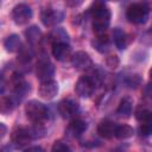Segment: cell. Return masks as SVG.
Segmentation results:
<instances>
[{"instance_id": "31", "label": "cell", "mask_w": 152, "mask_h": 152, "mask_svg": "<svg viewBox=\"0 0 152 152\" xmlns=\"http://www.w3.org/2000/svg\"><path fill=\"white\" fill-rule=\"evenodd\" d=\"M147 34H150V38H152V30L151 31H148V33Z\"/></svg>"}, {"instance_id": "2", "label": "cell", "mask_w": 152, "mask_h": 152, "mask_svg": "<svg viewBox=\"0 0 152 152\" xmlns=\"http://www.w3.org/2000/svg\"><path fill=\"white\" fill-rule=\"evenodd\" d=\"M25 114L28 120H31L34 124H42L49 114V110L46 106L37 100H31L25 104Z\"/></svg>"}, {"instance_id": "3", "label": "cell", "mask_w": 152, "mask_h": 152, "mask_svg": "<svg viewBox=\"0 0 152 152\" xmlns=\"http://www.w3.org/2000/svg\"><path fill=\"white\" fill-rule=\"evenodd\" d=\"M148 13L150 8L145 2H135L127 8L126 17L132 24H144L148 18Z\"/></svg>"}, {"instance_id": "33", "label": "cell", "mask_w": 152, "mask_h": 152, "mask_svg": "<svg viewBox=\"0 0 152 152\" xmlns=\"http://www.w3.org/2000/svg\"><path fill=\"white\" fill-rule=\"evenodd\" d=\"M109 1H118V0H109Z\"/></svg>"}, {"instance_id": "23", "label": "cell", "mask_w": 152, "mask_h": 152, "mask_svg": "<svg viewBox=\"0 0 152 152\" xmlns=\"http://www.w3.org/2000/svg\"><path fill=\"white\" fill-rule=\"evenodd\" d=\"M150 114H152V107L148 106V104H146V103L138 106V108L135 109V113H134V115H135V118H137L138 121L144 120V119L147 118Z\"/></svg>"}, {"instance_id": "14", "label": "cell", "mask_w": 152, "mask_h": 152, "mask_svg": "<svg viewBox=\"0 0 152 152\" xmlns=\"http://www.w3.org/2000/svg\"><path fill=\"white\" fill-rule=\"evenodd\" d=\"M87 129V122L83 121L82 119H77V118H74L71 119L70 124L68 125V128H66V132L70 137H74V138H78L81 137Z\"/></svg>"}, {"instance_id": "6", "label": "cell", "mask_w": 152, "mask_h": 152, "mask_svg": "<svg viewBox=\"0 0 152 152\" xmlns=\"http://www.w3.org/2000/svg\"><path fill=\"white\" fill-rule=\"evenodd\" d=\"M12 144L18 147V148H25L26 146H28L34 138L32 128H26V127H19L15 128L12 132Z\"/></svg>"}, {"instance_id": "15", "label": "cell", "mask_w": 152, "mask_h": 152, "mask_svg": "<svg viewBox=\"0 0 152 152\" xmlns=\"http://www.w3.org/2000/svg\"><path fill=\"white\" fill-rule=\"evenodd\" d=\"M116 127H118V125L115 122L109 121V120H103L97 126V133L100 137H102L104 139H112L115 137Z\"/></svg>"}, {"instance_id": "27", "label": "cell", "mask_w": 152, "mask_h": 152, "mask_svg": "<svg viewBox=\"0 0 152 152\" xmlns=\"http://www.w3.org/2000/svg\"><path fill=\"white\" fill-rule=\"evenodd\" d=\"M106 64H107L109 68H112V69L118 68V65H119V58H118V56H115V55L108 56V57L106 58Z\"/></svg>"}, {"instance_id": "13", "label": "cell", "mask_w": 152, "mask_h": 152, "mask_svg": "<svg viewBox=\"0 0 152 152\" xmlns=\"http://www.w3.org/2000/svg\"><path fill=\"white\" fill-rule=\"evenodd\" d=\"M52 55L59 62H66L71 59V48L68 43H55L52 44Z\"/></svg>"}, {"instance_id": "7", "label": "cell", "mask_w": 152, "mask_h": 152, "mask_svg": "<svg viewBox=\"0 0 152 152\" xmlns=\"http://www.w3.org/2000/svg\"><path fill=\"white\" fill-rule=\"evenodd\" d=\"M11 86H12V91L13 96L20 101L21 97H24L28 91H30V84L25 81V78L20 74H12L11 76Z\"/></svg>"}, {"instance_id": "16", "label": "cell", "mask_w": 152, "mask_h": 152, "mask_svg": "<svg viewBox=\"0 0 152 152\" xmlns=\"http://www.w3.org/2000/svg\"><path fill=\"white\" fill-rule=\"evenodd\" d=\"M113 38H114L115 45H116L120 50L126 49V48L129 45L131 40H132V37H131L129 34L125 33L124 31H121L120 28H115V30L113 31Z\"/></svg>"}, {"instance_id": "4", "label": "cell", "mask_w": 152, "mask_h": 152, "mask_svg": "<svg viewBox=\"0 0 152 152\" xmlns=\"http://www.w3.org/2000/svg\"><path fill=\"white\" fill-rule=\"evenodd\" d=\"M97 84H99V81L91 74L84 75L77 80L75 84V91L80 97H89L94 93Z\"/></svg>"}, {"instance_id": "9", "label": "cell", "mask_w": 152, "mask_h": 152, "mask_svg": "<svg viewBox=\"0 0 152 152\" xmlns=\"http://www.w3.org/2000/svg\"><path fill=\"white\" fill-rule=\"evenodd\" d=\"M58 113L63 119H74L78 113V103L72 99H64L57 106Z\"/></svg>"}, {"instance_id": "32", "label": "cell", "mask_w": 152, "mask_h": 152, "mask_svg": "<svg viewBox=\"0 0 152 152\" xmlns=\"http://www.w3.org/2000/svg\"><path fill=\"white\" fill-rule=\"evenodd\" d=\"M150 77H151V80H152V68L150 69Z\"/></svg>"}, {"instance_id": "5", "label": "cell", "mask_w": 152, "mask_h": 152, "mask_svg": "<svg viewBox=\"0 0 152 152\" xmlns=\"http://www.w3.org/2000/svg\"><path fill=\"white\" fill-rule=\"evenodd\" d=\"M36 75H37V78L40 82L53 80L55 66H53V64L51 63V61L49 59L48 56L43 55L38 58V62L36 64Z\"/></svg>"}, {"instance_id": "8", "label": "cell", "mask_w": 152, "mask_h": 152, "mask_svg": "<svg viewBox=\"0 0 152 152\" xmlns=\"http://www.w3.org/2000/svg\"><path fill=\"white\" fill-rule=\"evenodd\" d=\"M11 15L17 25H25L32 18V10L26 4H18L13 7Z\"/></svg>"}, {"instance_id": "29", "label": "cell", "mask_w": 152, "mask_h": 152, "mask_svg": "<svg viewBox=\"0 0 152 152\" xmlns=\"http://www.w3.org/2000/svg\"><path fill=\"white\" fill-rule=\"evenodd\" d=\"M0 129H1V134H0V137L1 138H4L5 137V134H6V131H7V128H6V126L4 125V124H0Z\"/></svg>"}, {"instance_id": "22", "label": "cell", "mask_w": 152, "mask_h": 152, "mask_svg": "<svg viewBox=\"0 0 152 152\" xmlns=\"http://www.w3.org/2000/svg\"><path fill=\"white\" fill-rule=\"evenodd\" d=\"M134 134V129L128 126V125H118L116 127V132H115V137L118 139H128L131 137H133Z\"/></svg>"}, {"instance_id": "20", "label": "cell", "mask_w": 152, "mask_h": 152, "mask_svg": "<svg viewBox=\"0 0 152 152\" xmlns=\"http://www.w3.org/2000/svg\"><path fill=\"white\" fill-rule=\"evenodd\" d=\"M50 40H51L52 44H55V43H68L69 42V36H68V33L64 28L56 27L50 33Z\"/></svg>"}, {"instance_id": "25", "label": "cell", "mask_w": 152, "mask_h": 152, "mask_svg": "<svg viewBox=\"0 0 152 152\" xmlns=\"http://www.w3.org/2000/svg\"><path fill=\"white\" fill-rule=\"evenodd\" d=\"M140 76L139 75H137V74H134V75H129L127 78H126V84H127V87H129V88H137L139 84H140Z\"/></svg>"}, {"instance_id": "24", "label": "cell", "mask_w": 152, "mask_h": 152, "mask_svg": "<svg viewBox=\"0 0 152 152\" xmlns=\"http://www.w3.org/2000/svg\"><path fill=\"white\" fill-rule=\"evenodd\" d=\"M139 131L142 135L147 137L152 134V114H150L147 118H145L144 120L140 121V127Z\"/></svg>"}, {"instance_id": "1", "label": "cell", "mask_w": 152, "mask_h": 152, "mask_svg": "<svg viewBox=\"0 0 152 152\" xmlns=\"http://www.w3.org/2000/svg\"><path fill=\"white\" fill-rule=\"evenodd\" d=\"M110 10L103 4H99L95 6V8L91 10V24L96 34L107 32L110 23Z\"/></svg>"}, {"instance_id": "11", "label": "cell", "mask_w": 152, "mask_h": 152, "mask_svg": "<svg viewBox=\"0 0 152 152\" xmlns=\"http://www.w3.org/2000/svg\"><path fill=\"white\" fill-rule=\"evenodd\" d=\"M70 61H71L72 66L78 71H87V70L91 69V66H93V61L86 51L75 52Z\"/></svg>"}, {"instance_id": "26", "label": "cell", "mask_w": 152, "mask_h": 152, "mask_svg": "<svg viewBox=\"0 0 152 152\" xmlns=\"http://www.w3.org/2000/svg\"><path fill=\"white\" fill-rule=\"evenodd\" d=\"M51 150H52L53 152H65V151H70V147H69L65 142L58 140V141H55V142H53Z\"/></svg>"}, {"instance_id": "30", "label": "cell", "mask_w": 152, "mask_h": 152, "mask_svg": "<svg viewBox=\"0 0 152 152\" xmlns=\"http://www.w3.org/2000/svg\"><path fill=\"white\" fill-rule=\"evenodd\" d=\"M25 150H26L27 152H28V151H43V148L39 147V146H31V147L28 146V147H26Z\"/></svg>"}, {"instance_id": "12", "label": "cell", "mask_w": 152, "mask_h": 152, "mask_svg": "<svg viewBox=\"0 0 152 152\" xmlns=\"http://www.w3.org/2000/svg\"><path fill=\"white\" fill-rule=\"evenodd\" d=\"M58 83L53 80L40 82L38 88V95L44 100H52L58 94Z\"/></svg>"}, {"instance_id": "10", "label": "cell", "mask_w": 152, "mask_h": 152, "mask_svg": "<svg viewBox=\"0 0 152 152\" xmlns=\"http://www.w3.org/2000/svg\"><path fill=\"white\" fill-rule=\"evenodd\" d=\"M63 18V12L52 7H46L40 12V20L45 26H55L58 23H61Z\"/></svg>"}, {"instance_id": "18", "label": "cell", "mask_w": 152, "mask_h": 152, "mask_svg": "<svg viewBox=\"0 0 152 152\" xmlns=\"http://www.w3.org/2000/svg\"><path fill=\"white\" fill-rule=\"evenodd\" d=\"M132 108H133V102L129 97H124L116 108V114L120 118H128L132 114Z\"/></svg>"}, {"instance_id": "21", "label": "cell", "mask_w": 152, "mask_h": 152, "mask_svg": "<svg viewBox=\"0 0 152 152\" xmlns=\"http://www.w3.org/2000/svg\"><path fill=\"white\" fill-rule=\"evenodd\" d=\"M18 102V100L12 95V96H2L1 101H0V110L2 114H7L13 110L15 103Z\"/></svg>"}, {"instance_id": "17", "label": "cell", "mask_w": 152, "mask_h": 152, "mask_svg": "<svg viewBox=\"0 0 152 152\" xmlns=\"http://www.w3.org/2000/svg\"><path fill=\"white\" fill-rule=\"evenodd\" d=\"M4 46L8 52H20L23 49L21 40L18 34H11L4 40Z\"/></svg>"}, {"instance_id": "28", "label": "cell", "mask_w": 152, "mask_h": 152, "mask_svg": "<svg viewBox=\"0 0 152 152\" xmlns=\"http://www.w3.org/2000/svg\"><path fill=\"white\" fill-rule=\"evenodd\" d=\"M83 2H84V0H65V5L71 8H76V7L81 6Z\"/></svg>"}, {"instance_id": "19", "label": "cell", "mask_w": 152, "mask_h": 152, "mask_svg": "<svg viewBox=\"0 0 152 152\" xmlns=\"http://www.w3.org/2000/svg\"><path fill=\"white\" fill-rule=\"evenodd\" d=\"M24 36L26 40L31 45H37L42 40V31L37 26H30L24 31Z\"/></svg>"}]
</instances>
